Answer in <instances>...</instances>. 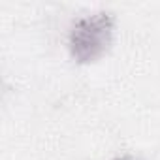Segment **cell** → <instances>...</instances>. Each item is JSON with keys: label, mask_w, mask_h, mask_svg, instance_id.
<instances>
[{"label": "cell", "mask_w": 160, "mask_h": 160, "mask_svg": "<svg viewBox=\"0 0 160 160\" xmlns=\"http://www.w3.org/2000/svg\"><path fill=\"white\" fill-rule=\"evenodd\" d=\"M115 19L109 12H94L75 19L70 28V53L77 62H92L100 58L113 40Z\"/></svg>", "instance_id": "6da1fadb"}, {"label": "cell", "mask_w": 160, "mask_h": 160, "mask_svg": "<svg viewBox=\"0 0 160 160\" xmlns=\"http://www.w3.org/2000/svg\"><path fill=\"white\" fill-rule=\"evenodd\" d=\"M113 160H138L134 156H119V158H113Z\"/></svg>", "instance_id": "7a4b0ae2"}]
</instances>
